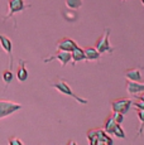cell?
I'll use <instances>...</instances> for the list:
<instances>
[{
    "instance_id": "obj_1",
    "label": "cell",
    "mask_w": 144,
    "mask_h": 145,
    "mask_svg": "<svg viewBox=\"0 0 144 145\" xmlns=\"http://www.w3.org/2000/svg\"><path fill=\"white\" fill-rule=\"evenodd\" d=\"M30 8V4H27L24 0H8V14L3 18V22H7L9 19H13L14 28L16 27V20L14 19V15L16 13H20L23 10Z\"/></svg>"
},
{
    "instance_id": "obj_2",
    "label": "cell",
    "mask_w": 144,
    "mask_h": 145,
    "mask_svg": "<svg viewBox=\"0 0 144 145\" xmlns=\"http://www.w3.org/2000/svg\"><path fill=\"white\" fill-rule=\"evenodd\" d=\"M52 87L56 88L58 92H61V93L66 95V96H70V97H72V99H75L77 102H79V104H81V105H86L87 104V100L86 99H82V97H80L79 95L75 93L73 91L71 90L70 85H68V83L66 82L65 80L58 78L56 81H53V83H52Z\"/></svg>"
},
{
    "instance_id": "obj_3",
    "label": "cell",
    "mask_w": 144,
    "mask_h": 145,
    "mask_svg": "<svg viewBox=\"0 0 144 145\" xmlns=\"http://www.w3.org/2000/svg\"><path fill=\"white\" fill-rule=\"evenodd\" d=\"M110 28H106L104 30V33L98 38V40L95 42V48L98 49V52L100 54H104V53H113L114 52V48L110 46L109 42V37H110Z\"/></svg>"
},
{
    "instance_id": "obj_4",
    "label": "cell",
    "mask_w": 144,
    "mask_h": 145,
    "mask_svg": "<svg viewBox=\"0 0 144 145\" xmlns=\"http://www.w3.org/2000/svg\"><path fill=\"white\" fill-rule=\"evenodd\" d=\"M22 105L16 104L13 101H8V100H0V120L10 116L12 114H14L15 111L20 110Z\"/></svg>"
},
{
    "instance_id": "obj_5",
    "label": "cell",
    "mask_w": 144,
    "mask_h": 145,
    "mask_svg": "<svg viewBox=\"0 0 144 145\" xmlns=\"http://www.w3.org/2000/svg\"><path fill=\"white\" fill-rule=\"evenodd\" d=\"M133 105V101L130 99H125V97H121V99H116L110 101V106L113 108V112H121L125 115L129 111L130 106Z\"/></svg>"
},
{
    "instance_id": "obj_6",
    "label": "cell",
    "mask_w": 144,
    "mask_h": 145,
    "mask_svg": "<svg viewBox=\"0 0 144 145\" xmlns=\"http://www.w3.org/2000/svg\"><path fill=\"white\" fill-rule=\"evenodd\" d=\"M53 59L60 61V62H61V66L65 67L66 65H68V63H70L71 61H72V58H71V52L57 51L53 56H51V57H48V58H44L43 62H44V63H48V62H51V61H53Z\"/></svg>"
},
{
    "instance_id": "obj_7",
    "label": "cell",
    "mask_w": 144,
    "mask_h": 145,
    "mask_svg": "<svg viewBox=\"0 0 144 145\" xmlns=\"http://www.w3.org/2000/svg\"><path fill=\"white\" fill-rule=\"evenodd\" d=\"M0 47H1V48L5 51V53L10 57V69H12L13 67H14V65H13L14 58H13V44H12V40H10L8 37H5V35L0 34Z\"/></svg>"
},
{
    "instance_id": "obj_8",
    "label": "cell",
    "mask_w": 144,
    "mask_h": 145,
    "mask_svg": "<svg viewBox=\"0 0 144 145\" xmlns=\"http://www.w3.org/2000/svg\"><path fill=\"white\" fill-rule=\"evenodd\" d=\"M76 46H77L76 42L73 39H71V38H67V37L60 39L56 44L57 51H66V52H71Z\"/></svg>"
},
{
    "instance_id": "obj_9",
    "label": "cell",
    "mask_w": 144,
    "mask_h": 145,
    "mask_svg": "<svg viewBox=\"0 0 144 145\" xmlns=\"http://www.w3.org/2000/svg\"><path fill=\"white\" fill-rule=\"evenodd\" d=\"M126 92L130 96H135V95L140 92H144V83L128 80V82H126Z\"/></svg>"
},
{
    "instance_id": "obj_10",
    "label": "cell",
    "mask_w": 144,
    "mask_h": 145,
    "mask_svg": "<svg viewBox=\"0 0 144 145\" xmlns=\"http://www.w3.org/2000/svg\"><path fill=\"white\" fill-rule=\"evenodd\" d=\"M125 74V78L129 81H135V82H140L142 81V72H140V68L137 67V68H129L124 72Z\"/></svg>"
},
{
    "instance_id": "obj_11",
    "label": "cell",
    "mask_w": 144,
    "mask_h": 145,
    "mask_svg": "<svg viewBox=\"0 0 144 145\" xmlns=\"http://www.w3.org/2000/svg\"><path fill=\"white\" fill-rule=\"evenodd\" d=\"M16 77L20 82H26L28 80V71L26 68V61L19 59V67L16 69Z\"/></svg>"
},
{
    "instance_id": "obj_12",
    "label": "cell",
    "mask_w": 144,
    "mask_h": 145,
    "mask_svg": "<svg viewBox=\"0 0 144 145\" xmlns=\"http://www.w3.org/2000/svg\"><path fill=\"white\" fill-rule=\"evenodd\" d=\"M111 145L113 139L110 138V135L105 131L104 129H98V145Z\"/></svg>"
},
{
    "instance_id": "obj_13",
    "label": "cell",
    "mask_w": 144,
    "mask_h": 145,
    "mask_svg": "<svg viewBox=\"0 0 144 145\" xmlns=\"http://www.w3.org/2000/svg\"><path fill=\"white\" fill-rule=\"evenodd\" d=\"M84 53H85V59L86 61H99L101 56L95 47H87V48L84 49Z\"/></svg>"
},
{
    "instance_id": "obj_14",
    "label": "cell",
    "mask_w": 144,
    "mask_h": 145,
    "mask_svg": "<svg viewBox=\"0 0 144 145\" xmlns=\"http://www.w3.org/2000/svg\"><path fill=\"white\" fill-rule=\"evenodd\" d=\"M71 58H72V62H73V63H77V62H81V61H84L85 59L84 49L80 48L79 46H76L71 51Z\"/></svg>"
},
{
    "instance_id": "obj_15",
    "label": "cell",
    "mask_w": 144,
    "mask_h": 145,
    "mask_svg": "<svg viewBox=\"0 0 144 145\" xmlns=\"http://www.w3.org/2000/svg\"><path fill=\"white\" fill-rule=\"evenodd\" d=\"M116 124H119V122H116L114 116H113V114H110V115L106 118V120H105V122H104V130L109 134V135H113V130H114Z\"/></svg>"
},
{
    "instance_id": "obj_16",
    "label": "cell",
    "mask_w": 144,
    "mask_h": 145,
    "mask_svg": "<svg viewBox=\"0 0 144 145\" xmlns=\"http://www.w3.org/2000/svg\"><path fill=\"white\" fill-rule=\"evenodd\" d=\"M65 4L68 9H72V10H77L82 7L84 1L82 0H65Z\"/></svg>"
},
{
    "instance_id": "obj_17",
    "label": "cell",
    "mask_w": 144,
    "mask_h": 145,
    "mask_svg": "<svg viewBox=\"0 0 144 145\" xmlns=\"http://www.w3.org/2000/svg\"><path fill=\"white\" fill-rule=\"evenodd\" d=\"M87 139L91 145H98V129H91L87 131Z\"/></svg>"
},
{
    "instance_id": "obj_18",
    "label": "cell",
    "mask_w": 144,
    "mask_h": 145,
    "mask_svg": "<svg viewBox=\"0 0 144 145\" xmlns=\"http://www.w3.org/2000/svg\"><path fill=\"white\" fill-rule=\"evenodd\" d=\"M113 135H115L116 138L119 139H124L125 138V133H124V130L121 129V124H116L114 130H113Z\"/></svg>"
},
{
    "instance_id": "obj_19",
    "label": "cell",
    "mask_w": 144,
    "mask_h": 145,
    "mask_svg": "<svg viewBox=\"0 0 144 145\" xmlns=\"http://www.w3.org/2000/svg\"><path fill=\"white\" fill-rule=\"evenodd\" d=\"M137 114H138V119H139V122H140L138 135L140 136L143 134V127H144V110H137Z\"/></svg>"
},
{
    "instance_id": "obj_20",
    "label": "cell",
    "mask_w": 144,
    "mask_h": 145,
    "mask_svg": "<svg viewBox=\"0 0 144 145\" xmlns=\"http://www.w3.org/2000/svg\"><path fill=\"white\" fill-rule=\"evenodd\" d=\"M3 81H4L7 85H9L10 82L13 81V72L12 69H5L4 72H3Z\"/></svg>"
},
{
    "instance_id": "obj_21",
    "label": "cell",
    "mask_w": 144,
    "mask_h": 145,
    "mask_svg": "<svg viewBox=\"0 0 144 145\" xmlns=\"http://www.w3.org/2000/svg\"><path fill=\"white\" fill-rule=\"evenodd\" d=\"M113 116H114V119H115V121L116 122H119V124H121V122L124 121V114H121V112H113Z\"/></svg>"
},
{
    "instance_id": "obj_22",
    "label": "cell",
    "mask_w": 144,
    "mask_h": 145,
    "mask_svg": "<svg viewBox=\"0 0 144 145\" xmlns=\"http://www.w3.org/2000/svg\"><path fill=\"white\" fill-rule=\"evenodd\" d=\"M133 105H134V107L137 108V110H144V101H142V100H137V101H134Z\"/></svg>"
},
{
    "instance_id": "obj_23",
    "label": "cell",
    "mask_w": 144,
    "mask_h": 145,
    "mask_svg": "<svg viewBox=\"0 0 144 145\" xmlns=\"http://www.w3.org/2000/svg\"><path fill=\"white\" fill-rule=\"evenodd\" d=\"M9 144H12V145H23V141L22 140H19L18 138H10L9 139Z\"/></svg>"
},
{
    "instance_id": "obj_24",
    "label": "cell",
    "mask_w": 144,
    "mask_h": 145,
    "mask_svg": "<svg viewBox=\"0 0 144 145\" xmlns=\"http://www.w3.org/2000/svg\"><path fill=\"white\" fill-rule=\"evenodd\" d=\"M140 1H142V4H143V5H144V0H140Z\"/></svg>"
}]
</instances>
